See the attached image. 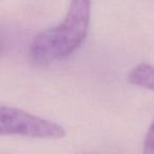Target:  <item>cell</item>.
Wrapping results in <instances>:
<instances>
[{
  "mask_svg": "<svg viewBox=\"0 0 154 154\" xmlns=\"http://www.w3.org/2000/svg\"><path fill=\"white\" fill-rule=\"evenodd\" d=\"M90 18L91 0H71L63 21L34 38L31 45L32 59L45 64L70 56L86 40Z\"/></svg>",
  "mask_w": 154,
  "mask_h": 154,
  "instance_id": "obj_1",
  "label": "cell"
},
{
  "mask_svg": "<svg viewBox=\"0 0 154 154\" xmlns=\"http://www.w3.org/2000/svg\"><path fill=\"white\" fill-rule=\"evenodd\" d=\"M0 135H20L34 138H61L62 126L17 109L0 106Z\"/></svg>",
  "mask_w": 154,
  "mask_h": 154,
  "instance_id": "obj_2",
  "label": "cell"
},
{
  "mask_svg": "<svg viewBox=\"0 0 154 154\" xmlns=\"http://www.w3.org/2000/svg\"><path fill=\"white\" fill-rule=\"evenodd\" d=\"M128 80L132 85L154 91V66L150 64H138L130 71Z\"/></svg>",
  "mask_w": 154,
  "mask_h": 154,
  "instance_id": "obj_3",
  "label": "cell"
},
{
  "mask_svg": "<svg viewBox=\"0 0 154 154\" xmlns=\"http://www.w3.org/2000/svg\"><path fill=\"white\" fill-rule=\"evenodd\" d=\"M143 154H154V120L146 135Z\"/></svg>",
  "mask_w": 154,
  "mask_h": 154,
  "instance_id": "obj_4",
  "label": "cell"
},
{
  "mask_svg": "<svg viewBox=\"0 0 154 154\" xmlns=\"http://www.w3.org/2000/svg\"><path fill=\"white\" fill-rule=\"evenodd\" d=\"M3 48H5V41H3L2 37L0 36V53H1V51L3 50Z\"/></svg>",
  "mask_w": 154,
  "mask_h": 154,
  "instance_id": "obj_5",
  "label": "cell"
}]
</instances>
